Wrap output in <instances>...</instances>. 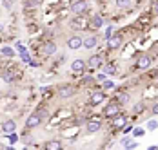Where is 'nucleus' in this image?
Wrapping results in <instances>:
<instances>
[{"label": "nucleus", "instance_id": "obj_1", "mask_svg": "<svg viewBox=\"0 0 158 150\" xmlns=\"http://www.w3.org/2000/svg\"><path fill=\"white\" fill-rule=\"evenodd\" d=\"M42 123V114L38 112H33L31 116H27V121H26V128H35Z\"/></svg>", "mask_w": 158, "mask_h": 150}, {"label": "nucleus", "instance_id": "obj_2", "mask_svg": "<svg viewBox=\"0 0 158 150\" xmlns=\"http://www.w3.org/2000/svg\"><path fill=\"white\" fill-rule=\"evenodd\" d=\"M87 7H89V6H87L85 0H77V2L71 6V11H73L75 15H84V13L87 11Z\"/></svg>", "mask_w": 158, "mask_h": 150}, {"label": "nucleus", "instance_id": "obj_3", "mask_svg": "<svg viewBox=\"0 0 158 150\" xmlns=\"http://www.w3.org/2000/svg\"><path fill=\"white\" fill-rule=\"evenodd\" d=\"M104 114H106V116H109V118H114L116 114H120V103H118V101H111L109 105L106 107Z\"/></svg>", "mask_w": 158, "mask_h": 150}, {"label": "nucleus", "instance_id": "obj_4", "mask_svg": "<svg viewBox=\"0 0 158 150\" xmlns=\"http://www.w3.org/2000/svg\"><path fill=\"white\" fill-rule=\"evenodd\" d=\"M67 47H69L71 51H77L80 47H84V38H80V36H71V38L67 40Z\"/></svg>", "mask_w": 158, "mask_h": 150}, {"label": "nucleus", "instance_id": "obj_5", "mask_svg": "<svg viewBox=\"0 0 158 150\" xmlns=\"http://www.w3.org/2000/svg\"><path fill=\"white\" fill-rule=\"evenodd\" d=\"M73 94H75V89H73L71 85H62V87L58 89V96H60L62 100H69Z\"/></svg>", "mask_w": 158, "mask_h": 150}, {"label": "nucleus", "instance_id": "obj_6", "mask_svg": "<svg viewBox=\"0 0 158 150\" xmlns=\"http://www.w3.org/2000/svg\"><path fill=\"white\" fill-rule=\"evenodd\" d=\"M100 128H102V121L100 120H91V121H87V125H85V130H87L89 134H95Z\"/></svg>", "mask_w": 158, "mask_h": 150}, {"label": "nucleus", "instance_id": "obj_7", "mask_svg": "<svg viewBox=\"0 0 158 150\" xmlns=\"http://www.w3.org/2000/svg\"><path fill=\"white\" fill-rule=\"evenodd\" d=\"M0 130H2V132H6V134H9V132H15V130H16V121H13V120L4 121V123L0 125Z\"/></svg>", "mask_w": 158, "mask_h": 150}, {"label": "nucleus", "instance_id": "obj_8", "mask_svg": "<svg viewBox=\"0 0 158 150\" xmlns=\"http://www.w3.org/2000/svg\"><path fill=\"white\" fill-rule=\"evenodd\" d=\"M71 71L77 73V74H78V73H84V71H85V61L80 60V58H77V60L71 63Z\"/></svg>", "mask_w": 158, "mask_h": 150}, {"label": "nucleus", "instance_id": "obj_9", "mask_svg": "<svg viewBox=\"0 0 158 150\" xmlns=\"http://www.w3.org/2000/svg\"><path fill=\"white\" fill-rule=\"evenodd\" d=\"M122 45V36L120 34H113L109 40H107V47L109 49H118Z\"/></svg>", "mask_w": 158, "mask_h": 150}, {"label": "nucleus", "instance_id": "obj_10", "mask_svg": "<svg viewBox=\"0 0 158 150\" xmlns=\"http://www.w3.org/2000/svg\"><path fill=\"white\" fill-rule=\"evenodd\" d=\"M104 100H106V92H102V90H96V92L91 94V105H98Z\"/></svg>", "mask_w": 158, "mask_h": 150}, {"label": "nucleus", "instance_id": "obj_11", "mask_svg": "<svg viewBox=\"0 0 158 150\" xmlns=\"http://www.w3.org/2000/svg\"><path fill=\"white\" fill-rule=\"evenodd\" d=\"M102 61H104V60H102V56H100V54H93V56L87 60V65H89L91 69H98V67L102 65Z\"/></svg>", "mask_w": 158, "mask_h": 150}, {"label": "nucleus", "instance_id": "obj_12", "mask_svg": "<svg viewBox=\"0 0 158 150\" xmlns=\"http://www.w3.org/2000/svg\"><path fill=\"white\" fill-rule=\"evenodd\" d=\"M136 65H138L140 69H147V67L151 65V58H149L147 54H142V56H138V60H136Z\"/></svg>", "mask_w": 158, "mask_h": 150}, {"label": "nucleus", "instance_id": "obj_13", "mask_svg": "<svg viewBox=\"0 0 158 150\" xmlns=\"http://www.w3.org/2000/svg\"><path fill=\"white\" fill-rule=\"evenodd\" d=\"M44 148L46 150H62V143L56 141V139H51V141H46Z\"/></svg>", "mask_w": 158, "mask_h": 150}, {"label": "nucleus", "instance_id": "obj_14", "mask_svg": "<svg viewBox=\"0 0 158 150\" xmlns=\"http://www.w3.org/2000/svg\"><path fill=\"white\" fill-rule=\"evenodd\" d=\"M96 44H98V38H96V36H87V38L84 40V47H85V49H95Z\"/></svg>", "mask_w": 158, "mask_h": 150}, {"label": "nucleus", "instance_id": "obj_15", "mask_svg": "<svg viewBox=\"0 0 158 150\" xmlns=\"http://www.w3.org/2000/svg\"><path fill=\"white\" fill-rule=\"evenodd\" d=\"M104 24H106V22H104V18H102V16H93V18H91V26H93L95 29L104 27Z\"/></svg>", "mask_w": 158, "mask_h": 150}, {"label": "nucleus", "instance_id": "obj_16", "mask_svg": "<svg viewBox=\"0 0 158 150\" xmlns=\"http://www.w3.org/2000/svg\"><path fill=\"white\" fill-rule=\"evenodd\" d=\"M71 26H73V27H78V29H80V27H85V26H87V20L84 22V18H82L80 15H77V18L71 22Z\"/></svg>", "mask_w": 158, "mask_h": 150}, {"label": "nucleus", "instance_id": "obj_17", "mask_svg": "<svg viewBox=\"0 0 158 150\" xmlns=\"http://www.w3.org/2000/svg\"><path fill=\"white\" fill-rule=\"evenodd\" d=\"M131 4H133V0H114V6L120 9H127Z\"/></svg>", "mask_w": 158, "mask_h": 150}, {"label": "nucleus", "instance_id": "obj_18", "mask_svg": "<svg viewBox=\"0 0 158 150\" xmlns=\"http://www.w3.org/2000/svg\"><path fill=\"white\" fill-rule=\"evenodd\" d=\"M44 53H46L48 56H51V54H55V53H56V45L53 44V42H49V44H46V49H44Z\"/></svg>", "mask_w": 158, "mask_h": 150}, {"label": "nucleus", "instance_id": "obj_19", "mask_svg": "<svg viewBox=\"0 0 158 150\" xmlns=\"http://www.w3.org/2000/svg\"><path fill=\"white\" fill-rule=\"evenodd\" d=\"M2 54H4V56L13 58V56H15V49H13V47H9V45H4V47H2Z\"/></svg>", "mask_w": 158, "mask_h": 150}, {"label": "nucleus", "instance_id": "obj_20", "mask_svg": "<svg viewBox=\"0 0 158 150\" xmlns=\"http://www.w3.org/2000/svg\"><path fill=\"white\" fill-rule=\"evenodd\" d=\"M158 128V121L156 120H149L147 121V130H156Z\"/></svg>", "mask_w": 158, "mask_h": 150}, {"label": "nucleus", "instance_id": "obj_21", "mask_svg": "<svg viewBox=\"0 0 158 150\" xmlns=\"http://www.w3.org/2000/svg\"><path fill=\"white\" fill-rule=\"evenodd\" d=\"M7 139H9V143H11V145H15L20 137L16 136V132H9V134H7Z\"/></svg>", "mask_w": 158, "mask_h": 150}, {"label": "nucleus", "instance_id": "obj_22", "mask_svg": "<svg viewBox=\"0 0 158 150\" xmlns=\"http://www.w3.org/2000/svg\"><path fill=\"white\" fill-rule=\"evenodd\" d=\"M114 121H116V125H118V127H124V125H126V118H124V116H120V114H116V116H114Z\"/></svg>", "mask_w": 158, "mask_h": 150}, {"label": "nucleus", "instance_id": "obj_23", "mask_svg": "<svg viewBox=\"0 0 158 150\" xmlns=\"http://www.w3.org/2000/svg\"><path fill=\"white\" fill-rule=\"evenodd\" d=\"M142 136H143V128H140V127L133 128V137H142Z\"/></svg>", "mask_w": 158, "mask_h": 150}, {"label": "nucleus", "instance_id": "obj_24", "mask_svg": "<svg viewBox=\"0 0 158 150\" xmlns=\"http://www.w3.org/2000/svg\"><path fill=\"white\" fill-rule=\"evenodd\" d=\"M20 56H22V61H24V63H31V56H29V53H27V51H26V53H22V54H20Z\"/></svg>", "mask_w": 158, "mask_h": 150}, {"label": "nucleus", "instance_id": "obj_25", "mask_svg": "<svg viewBox=\"0 0 158 150\" xmlns=\"http://www.w3.org/2000/svg\"><path fill=\"white\" fill-rule=\"evenodd\" d=\"M24 6L26 7H35V6H38V0H24Z\"/></svg>", "mask_w": 158, "mask_h": 150}, {"label": "nucleus", "instance_id": "obj_26", "mask_svg": "<svg viewBox=\"0 0 158 150\" xmlns=\"http://www.w3.org/2000/svg\"><path fill=\"white\" fill-rule=\"evenodd\" d=\"M106 73L114 74V73H116V65H111V63H107V65H106Z\"/></svg>", "mask_w": 158, "mask_h": 150}, {"label": "nucleus", "instance_id": "obj_27", "mask_svg": "<svg viewBox=\"0 0 158 150\" xmlns=\"http://www.w3.org/2000/svg\"><path fill=\"white\" fill-rule=\"evenodd\" d=\"M102 83H104L102 87H104L106 90H107V89H113V87H114V81H111V80H106V81H102Z\"/></svg>", "mask_w": 158, "mask_h": 150}, {"label": "nucleus", "instance_id": "obj_28", "mask_svg": "<svg viewBox=\"0 0 158 150\" xmlns=\"http://www.w3.org/2000/svg\"><path fill=\"white\" fill-rule=\"evenodd\" d=\"M13 80H15V78H13L11 73H6V74H4V81H6V83H13Z\"/></svg>", "mask_w": 158, "mask_h": 150}, {"label": "nucleus", "instance_id": "obj_29", "mask_svg": "<svg viewBox=\"0 0 158 150\" xmlns=\"http://www.w3.org/2000/svg\"><path fill=\"white\" fill-rule=\"evenodd\" d=\"M15 49H16V51H18V53H20V54H22V53H26V51H27V49H26V47H24V45L20 44V42H18V44L15 45Z\"/></svg>", "mask_w": 158, "mask_h": 150}, {"label": "nucleus", "instance_id": "obj_30", "mask_svg": "<svg viewBox=\"0 0 158 150\" xmlns=\"http://www.w3.org/2000/svg\"><path fill=\"white\" fill-rule=\"evenodd\" d=\"M133 110H135L136 114H138V112H142V110H143V103H136V105H135V109H133Z\"/></svg>", "mask_w": 158, "mask_h": 150}, {"label": "nucleus", "instance_id": "obj_31", "mask_svg": "<svg viewBox=\"0 0 158 150\" xmlns=\"http://www.w3.org/2000/svg\"><path fill=\"white\" fill-rule=\"evenodd\" d=\"M104 36H106V40H109L111 36H113V27H111V26L107 27V31H106V34H104Z\"/></svg>", "mask_w": 158, "mask_h": 150}, {"label": "nucleus", "instance_id": "obj_32", "mask_svg": "<svg viewBox=\"0 0 158 150\" xmlns=\"http://www.w3.org/2000/svg\"><path fill=\"white\" fill-rule=\"evenodd\" d=\"M136 147H138V143H136V141H131L129 145H126L127 150H133V148H136Z\"/></svg>", "mask_w": 158, "mask_h": 150}, {"label": "nucleus", "instance_id": "obj_33", "mask_svg": "<svg viewBox=\"0 0 158 150\" xmlns=\"http://www.w3.org/2000/svg\"><path fill=\"white\" fill-rule=\"evenodd\" d=\"M131 141H133V139H131V137H124V139H122V145H124V147H126V145H129V143H131Z\"/></svg>", "mask_w": 158, "mask_h": 150}, {"label": "nucleus", "instance_id": "obj_34", "mask_svg": "<svg viewBox=\"0 0 158 150\" xmlns=\"http://www.w3.org/2000/svg\"><path fill=\"white\" fill-rule=\"evenodd\" d=\"M124 132H133V127H131V125H124Z\"/></svg>", "mask_w": 158, "mask_h": 150}, {"label": "nucleus", "instance_id": "obj_35", "mask_svg": "<svg viewBox=\"0 0 158 150\" xmlns=\"http://www.w3.org/2000/svg\"><path fill=\"white\" fill-rule=\"evenodd\" d=\"M106 78H107L106 74H98V76H96V80H98V81H106Z\"/></svg>", "mask_w": 158, "mask_h": 150}, {"label": "nucleus", "instance_id": "obj_36", "mask_svg": "<svg viewBox=\"0 0 158 150\" xmlns=\"http://www.w3.org/2000/svg\"><path fill=\"white\" fill-rule=\"evenodd\" d=\"M91 81H93V78H91V76H85V78H84V83H91Z\"/></svg>", "mask_w": 158, "mask_h": 150}, {"label": "nucleus", "instance_id": "obj_37", "mask_svg": "<svg viewBox=\"0 0 158 150\" xmlns=\"http://www.w3.org/2000/svg\"><path fill=\"white\" fill-rule=\"evenodd\" d=\"M153 114H158V103H155V105H153Z\"/></svg>", "mask_w": 158, "mask_h": 150}, {"label": "nucleus", "instance_id": "obj_38", "mask_svg": "<svg viewBox=\"0 0 158 150\" xmlns=\"http://www.w3.org/2000/svg\"><path fill=\"white\" fill-rule=\"evenodd\" d=\"M153 9H155V13H158V0L155 2V7H153Z\"/></svg>", "mask_w": 158, "mask_h": 150}, {"label": "nucleus", "instance_id": "obj_39", "mask_svg": "<svg viewBox=\"0 0 158 150\" xmlns=\"http://www.w3.org/2000/svg\"><path fill=\"white\" fill-rule=\"evenodd\" d=\"M0 96H2V92H0Z\"/></svg>", "mask_w": 158, "mask_h": 150}]
</instances>
